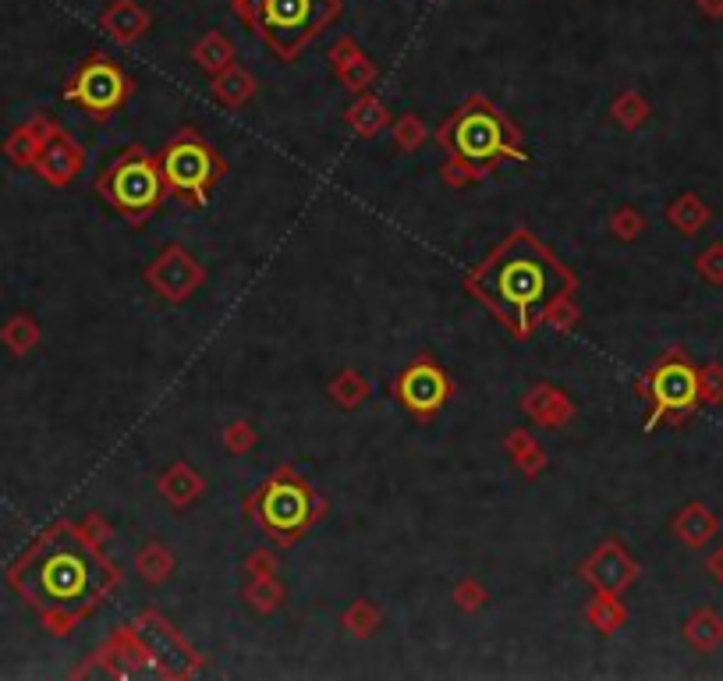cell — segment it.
<instances>
[{
  "label": "cell",
  "instance_id": "277c9868",
  "mask_svg": "<svg viewBox=\"0 0 723 681\" xmlns=\"http://www.w3.org/2000/svg\"><path fill=\"white\" fill-rule=\"evenodd\" d=\"M440 139H444V146H451L454 157L475 167H486L490 160L504 157V153L518 157V149L507 139L504 121H500L486 103H468L465 110H458L444 125Z\"/></svg>",
  "mask_w": 723,
  "mask_h": 681
},
{
  "label": "cell",
  "instance_id": "3957f363",
  "mask_svg": "<svg viewBox=\"0 0 723 681\" xmlns=\"http://www.w3.org/2000/svg\"><path fill=\"white\" fill-rule=\"evenodd\" d=\"M234 8L280 57H295L341 15V0H238Z\"/></svg>",
  "mask_w": 723,
  "mask_h": 681
},
{
  "label": "cell",
  "instance_id": "8992f818",
  "mask_svg": "<svg viewBox=\"0 0 723 681\" xmlns=\"http://www.w3.org/2000/svg\"><path fill=\"white\" fill-rule=\"evenodd\" d=\"M164 178L171 181V188L188 192L199 203L206 199V188L217 181V160H213L210 146L199 139H178L171 149L164 153Z\"/></svg>",
  "mask_w": 723,
  "mask_h": 681
},
{
  "label": "cell",
  "instance_id": "52a82bcc",
  "mask_svg": "<svg viewBox=\"0 0 723 681\" xmlns=\"http://www.w3.org/2000/svg\"><path fill=\"white\" fill-rule=\"evenodd\" d=\"M125 93H128L125 75L110 61H103V57H93V61L75 75V82H71L68 89V100L82 103V107L93 110V114H107V110L121 107Z\"/></svg>",
  "mask_w": 723,
  "mask_h": 681
},
{
  "label": "cell",
  "instance_id": "6da1fadb",
  "mask_svg": "<svg viewBox=\"0 0 723 681\" xmlns=\"http://www.w3.org/2000/svg\"><path fill=\"white\" fill-rule=\"evenodd\" d=\"M568 284V270L529 235H514L472 274L475 295L521 334L550 313Z\"/></svg>",
  "mask_w": 723,
  "mask_h": 681
},
{
  "label": "cell",
  "instance_id": "7a4b0ae2",
  "mask_svg": "<svg viewBox=\"0 0 723 681\" xmlns=\"http://www.w3.org/2000/svg\"><path fill=\"white\" fill-rule=\"evenodd\" d=\"M32 561V582H18L25 589L32 603H39L47 611L50 621H61L64 611H78L93 603L103 593V582H107V564L96 561L93 550L82 540H68V543H54L47 550L29 557Z\"/></svg>",
  "mask_w": 723,
  "mask_h": 681
},
{
  "label": "cell",
  "instance_id": "ba28073f",
  "mask_svg": "<svg viewBox=\"0 0 723 681\" xmlns=\"http://www.w3.org/2000/svg\"><path fill=\"white\" fill-rule=\"evenodd\" d=\"M259 515L273 533H298L309 522V490L298 483H270L259 497Z\"/></svg>",
  "mask_w": 723,
  "mask_h": 681
},
{
  "label": "cell",
  "instance_id": "7c38bea8",
  "mask_svg": "<svg viewBox=\"0 0 723 681\" xmlns=\"http://www.w3.org/2000/svg\"><path fill=\"white\" fill-rule=\"evenodd\" d=\"M32 337H36V330H32L29 320H15L11 327H4V341H8L15 352H25V348L32 345Z\"/></svg>",
  "mask_w": 723,
  "mask_h": 681
},
{
  "label": "cell",
  "instance_id": "8fae6325",
  "mask_svg": "<svg viewBox=\"0 0 723 681\" xmlns=\"http://www.w3.org/2000/svg\"><path fill=\"white\" fill-rule=\"evenodd\" d=\"M78 164H82V153H78L68 139H61V135H57V139H47L36 153L39 174L47 181H54V185H64V181L78 171Z\"/></svg>",
  "mask_w": 723,
  "mask_h": 681
},
{
  "label": "cell",
  "instance_id": "30bf717a",
  "mask_svg": "<svg viewBox=\"0 0 723 681\" xmlns=\"http://www.w3.org/2000/svg\"><path fill=\"white\" fill-rule=\"evenodd\" d=\"M653 398H656V415H660L663 408L692 405V398H695V373L688 366H677V362L660 366V369H656V376H653Z\"/></svg>",
  "mask_w": 723,
  "mask_h": 681
},
{
  "label": "cell",
  "instance_id": "9c48e42d",
  "mask_svg": "<svg viewBox=\"0 0 723 681\" xmlns=\"http://www.w3.org/2000/svg\"><path fill=\"white\" fill-rule=\"evenodd\" d=\"M447 394H451L447 376L436 366H429V362L405 369V376L397 380V398L405 401L415 415H433L447 401Z\"/></svg>",
  "mask_w": 723,
  "mask_h": 681
},
{
  "label": "cell",
  "instance_id": "5b68a950",
  "mask_svg": "<svg viewBox=\"0 0 723 681\" xmlns=\"http://www.w3.org/2000/svg\"><path fill=\"white\" fill-rule=\"evenodd\" d=\"M100 192L110 199V206L121 213H139L153 210L164 196V167H156L142 153H128L121 157L100 181Z\"/></svg>",
  "mask_w": 723,
  "mask_h": 681
}]
</instances>
